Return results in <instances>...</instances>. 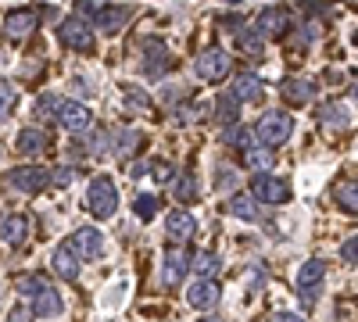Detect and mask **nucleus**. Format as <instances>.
I'll return each instance as SVG.
<instances>
[{"label":"nucleus","mask_w":358,"mask_h":322,"mask_svg":"<svg viewBox=\"0 0 358 322\" xmlns=\"http://www.w3.org/2000/svg\"><path fill=\"white\" fill-rule=\"evenodd\" d=\"M322 283H326V261L322 258H308L301 269H297V298H301L305 308H312L322 294Z\"/></svg>","instance_id":"1"},{"label":"nucleus","mask_w":358,"mask_h":322,"mask_svg":"<svg viewBox=\"0 0 358 322\" xmlns=\"http://www.w3.org/2000/svg\"><path fill=\"white\" fill-rule=\"evenodd\" d=\"M86 208L94 212L97 219H111L118 212V193H115V183L111 175H97L86 190Z\"/></svg>","instance_id":"2"},{"label":"nucleus","mask_w":358,"mask_h":322,"mask_svg":"<svg viewBox=\"0 0 358 322\" xmlns=\"http://www.w3.org/2000/svg\"><path fill=\"white\" fill-rule=\"evenodd\" d=\"M255 133H258V140L265 143V147H280V143H287L290 133H294V119L287 111H265L258 119Z\"/></svg>","instance_id":"3"},{"label":"nucleus","mask_w":358,"mask_h":322,"mask_svg":"<svg viewBox=\"0 0 358 322\" xmlns=\"http://www.w3.org/2000/svg\"><path fill=\"white\" fill-rule=\"evenodd\" d=\"M57 36H62V43L69 50H79V54H94V47H97L94 29H90L86 22H79V18H65L62 25H57Z\"/></svg>","instance_id":"4"},{"label":"nucleus","mask_w":358,"mask_h":322,"mask_svg":"<svg viewBox=\"0 0 358 322\" xmlns=\"http://www.w3.org/2000/svg\"><path fill=\"white\" fill-rule=\"evenodd\" d=\"M251 197L262 200V204H283V200H290V183L280 180V175L258 172L251 180Z\"/></svg>","instance_id":"5"},{"label":"nucleus","mask_w":358,"mask_h":322,"mask_svg":"<svg viewBox=\"0 0 358 322\" xmlns=\"http://www.w3.org/2000/svg\"><path fill=\"white\" fill-rule=\"evenodd\" d=\"M50 183H54V175L47 168H40V165H25V168H15L8 175V186L18 190V193H40Z\"/></svg>","instance_id":"6"},{"label":"nucleus","mask_w":358,"mask_h":322,"mask_svg":"<svg viewBox=\"0 0 358 322\" xmlns=\"http://www.w3.org/2000/svg\"><path fill=\"white\" fill-rule=\"evenodd\" d=\"M129 18H133V8L129 4H97L94 25L101 29L104 36H115L122 25H129Z\"/></svg>","instance_id":"7"},{"label":"nucleus","mask_w":358,"mask_h":322,"mask_svg":"<svg viewBox=\"0 0 358 322\" xmlns=\"http://www.w3.org/2000/svg\"><path fill=\"white\" fill-rule=\"evenodd\" d=\"M226 72H229V54H226V50L208 47L204 54H197V75H201L204 82H219Z\"/></svg>","instance_id":"8"},{"label":"nucleus","mask_w":358,"mask_h":322,"mask_svg":"<svg viewBox=\"0 0 358 322\" xmlns=\"http://www.w3.org/2000/svg\"><path fill=\"white\" fill-rule=\"evenodd\" d=\"M294 22H290V15L283 11V8H265L262 15H258V22H255V33L262 36V40H280V36H287V29H290Z\"/></svg>","instance_id":"9"},{"label":"nucleus","mask_w":358,"mask_h":322,"mask_svg":"<svg viewBox=\"0 0 358 322\" xmlns=\"http://www.w3.org/2000/svg\"><path fill=\"white\" fill-rule=\"evenodd\" d=\"M36 25H40V11L36 8H18V11H11L4 18V36L18 43V40H25L29 33H33Z\"/></svg>","instance_id":"10"},{"label":"nucleus","mask_w":358,"mask_h":322,"mask_svg":"<svg viewBox=\"0 0 358 322\" xmlns=\"http://www.w3.org/2000/svg\"><path fill=\"white\" fill-rule=\"evenodd\" d=\"M72 251H76L79 258H86V261H97V258L104 254V237H101V229H94V226L76 229V237H72Z\"/></svg>","instance_id":"11"},{"label":"nucleus","mask_w":358,"mask_h":322,"mask_svg":"<svg viewBox=\"0 0 358 322\" xmlns=\"http://www.w3.org/2000/svg\"><path fill=\"white\" fill-rule=\"evenodd\" d=\"M57 122H62L65 129H72V133H79V129H86L90 122H94V111H90L86 104H79V101H62Z\"/></svg>","instance_id":"12"},{"label":"nucleus","mask_w":358,"mask_h":322,"mask_svg":"<svg viewBox=\"0 0 358 322\" xmlns=\"http://www.w3.org/2000/svg\"><path fill=\"white\" fill-rule=\"evenodd\" d=\"M172 68V57H169V47L165 43H147V54H143V75H165Z\"/></svg>","instance_id":"13"},{"label":"nucleus","mask_w":358,"mask_h":322,"mask_svg":"<svg viewBox=\"0 0 358 322\" xmlns=\"http://www.w3.org/2000/svg\"><path fill=\"white\" fill-rule=\"evenodd\" d=\"M165 233H169V240L187 244L194 233H197V222H194V215H187V212H169V219H165Z\"/></svg>","instance_id":"14"},{"label":"nucleus","mask_w":358,"mask_h":322,"mask_svg":"<svg viewBox=\"0 0 358 322\" xmlns=\"http://www.w3.org/2000/svg\"><path fill=\"white\" fill-rule=\"evenodd\" d=\"M187 269H190L187 251H169L165 254V265H162V283L165 286H179V283H183V276H187Z\"/></svg>","instance_id":"15"},{"label":"nucleus","mask_w":358,"mask_h":322,"mask_svg":"<svg viewBox=\"0 0 358 322\" xmlns=\"http://www.w3.org/2000/svg\"><path fill=\"white\" fill-rule=\"evenodd\" d=\"M215 301H219V286L212 279H201V283L187 286V305L190 308H215Z\"/></svg>","instance_id":"16"},{"label":"nucleus","mask_w":358,"mask_h":322,"mask_svg":"<svg viewBox=\"0 0 358 322\" xmlns=\"http://www.w3.org/2000/svg\"><path fill=\"white\" fill-rule=\"evenodd\" d=\"M25 233H29V219L25 215H8L4 222H0V240H4L8 247H18L25 240Z\"/></svg>","instance_id":"17"},{"label":"nucleus","mask_w":358,"mask_h":322,"mask_svg":"<svg viewBox=\"0 0 358 322\" xmlns=\"http://www.w3.org/2000/svg\"><path fill=\"white\" fill-rule=\"evenodd\" d=\"M262 94H265V86H262L258 75H251V72L233 82V97H236V101H244V104H258Z\"/></svg>","instance_id":"18"},{"label":"nucleus","mask_w":358,"mask_h":322,"mask_svg":"<svg viewBox=\"0 0 358 322\" xmlns=\"http://www.w3.org/2000/svg\"><path fill=\"white\" fill-rule=\"evenodd\" d=\"M190 269H194L201 279H215L219 269H222V258H219L215 251H197V254L190 258Z\"/></svg>","instance_id":"19"},{"label":"nucleus","mask_w":358,"mask_h":322,"mask_svg":"<svg viewBox=\"0 0 358 322\" xmlns=\"http://www.w3.org/2000/svg\"><path fill=\"white\" fill-rule=\"evenodd\" d=\"M40 319H57L65 312V305H62V298H57V290L54 286H43L40 294H36V308H33Z\"/></svg>","instance_id":"20"},{"label":"nucleus","mask_w":358,"mask_h":322,"mask_svg":"<svg viewBox=\"0 0 358 322\" xmlns=\"http://www.w3.org/2000/svg\"><path fill=\"white\" fill-rule=\"evenodd\" d=\"M283 97H287V101H294V104H305V101H312V97H315V82H312V79H297V75H294V79H287V82H283Z\"/></svg>","instance_id":"21"},{"label":"nucleus","mask_w":358,"mask_h":322,"mask_svg":"<svg viewBox=\"0 0 358 322\" xmlns=\"http://www.w3.org/2000/svg\"><path fill=\"white\" fill-rule=\"evenodd\" d=\"M47 143H50V136L43 129H22L18 133V151L22 154H43Z\"/></svg>","instance_id":"22"},{"label":"nucleus","mask_w":358,"mask_h":322,"mask_svg":"<svg viewBox=\"0 0 358 322\" xmlns=\"http://www.w3.org/2000/svg\"><path fill=\"white\" fill-rule=\"evenodd\" d=\"M54 272L62 279H69V283L79 276V258L72 254V247H57L54 251Z\"/></svg>","instance_id":"23"},{"label":"nucleus","mask_w":358,"mask_h":322,"mask_svg":"<svg viewBox=\"0 0 358 322\" xmlns=\"http://www.w3.org/2000/svg\"><path fill=\"white\" fill-rule=\"evenodd\" d=\"M319 119H322V126H330V129H348L351 126V115H348L344 104H322Z\"/></svg>","instance_id":"24"},{"label":"nucleus","mask_w":358,"mask_h":322,"mask_svg":"<svg viewBox=\"0 0 358 322\" xmlns=\"http://www.w3.org/2000/svg\"><path fill=\"white\" fill-rule=\"evenodd\" d=\"M244 161H248V168H273L276 154H273V147H265V143H251L244 151Z\"/></svg>","instance_id":"25"},{"label":"nucleus","mask_w":358,"mask_h":322,"mask_svg":"<svg viewBox=\"0 0 358 322\" xmlns=\"http://www.w3.org/2000/svg\"><path fill=\"white\" fill-rule=\"evenodd\" d=\"M337 204H341L344 212H355L358 215V180H348V183L337 186Z\"/></svg>","instance_id":"26"},{"label":"nucleus","mask_w":358,"mask_h":322,"mask_svg":"<svg viewBox=\"0 0 358 322\" xmlns=\"http://www.w3.org/2000/svg\"><path fill=\"white\" fill-rule=\"evenodd\" d=\"M236 111H241V101L233 94H222L215 101V122H236Z\"/></svg>","instance_id":"27"},{"label":"nucleus","mask_w":358,"mask_h":322,"mask_svg":"<svg viewBox=\"0 0 358 322\" xmlns=\"http://www.w3.org/2000/svg\"><path fill=\"white\" fill-rule=\"evenodd\" d=\"M229 215H236V219H244V222H255L258 219V208H255V197H233L229 200Z\"/></svg>","instance_id":"28"},{"label":"nucleus","mask_w":358,"mask_h":322,"mask_svg":"<svg viewBox=\"0 0 358 322\" xmlns=\"http://www.w3.org/2000/svg\"><path fill=\"white\" fill-rule=\"evenodd\" d=\"M236 47H241L248 57H258L262 54V36L255 33V29H244V33H236Z\"/></svg>","instance_id":"29"},{"label":"nucleus","mask_w":358,"mask_h":322,"mask_svg":"<svg viewBox=\"0 0 358 322\" xmlns=\"http://www.w3.org/2000/svg\"><path fill=\"white\" fill-rule=\"evenodd\" d=\"M15 104H18V90H15L11 82H4V79H0V119H8Z\"/></svg>","instance_id":"30"},{"label":"nucleus","mask_w":358,"mask_h":322,"mask_svg":"<svg viewBox=\"0 0 358 322\" xmlns=\"http://www.w3.org/2000/svg\"><path fill=\"white\" fill-rule=\"evenodd\" d=\"M133 212H136V219H155V212H158V197H151V193H140L136 197V204H133Z\"/></svg>","instance_id":"31"},{"label":"nucleus","mask_w":358,"mask_h":322,"mask_svg":"<svg viewBox=\"0 0 358 322\" xmlns=\"http://www.w3.org/2000/svg\"><path fill=\"white\" fill-rule=\"evenodd\" d=\"M140 140H143V136H140L136 129H122V133H118V143H115V151H118V154H133V151L140 147Z\"/></svg>","instance_id":"32"},{"label":"nucleus","mask_w":358,"mask_h":322,"mask_svg":"<svg viewBox=\"0 0 358 322\" xmlns=\"http://www.w3.org/2000/svg\"><path fill=\"white\" fill-rule=\"evenodd\" d=\"M176 197H179V200H197V180H194L190 172L176 180Z\"/></svg>","instance_id":"33"},{"label":"nucleus","mask_w":358,"mask_h":322,"mask_svg":"<svg viewBox=\"0 0 358 322\" xmlns=\"http://www.w3.org/2000/svg\"><path fill=\"white\" fill-rule=\"evenodd\" d=\"M226 143H233V147H244V151H248L255 140H251V129H248V126H233V129L226 133Z\"/></svg>","instance_id":"34"},{"label":"nucleus","mask_w":358,"mask_h":322,"mask_svg":"<svg viewBox=\"0 0 358 322\" xmlns=\"http://www.w3.org/2000/svg\"><path fill=\"white\" fill-rule=\"evenodd\" d=\"M43 286H50V283H47L43 276H36V272H33V276H22V279H18V290H22V294H33V298L40 294Z\"/></svg>","instance_id":"35"},{"label":"nucleus","mask_w":358,"mask_h":322,"mask_svg":"<svg viewBox=\"0 0 358 322\" xmlns=\"http://www.w3.org/2000/svg\"><path fill=\"white\" fill-rule=\"evenodd\" d=\"M57 108H62V97H54V94H43L36 101V115H54L57 119Z\"/></svg>","instance_id":"36"},{"label":"nucleus","mask_w":358,"mask_h":322,"mask_svg":"<svg viewBox=\"0 0 358 322\" xmlns=\"http://www.w3.org/2000/svg\"><path fill=\"white\" fill-rule=\"evenodd\" d=\"M151 175H155V183H158V186H165L172 175H176V168H172L169 161H155V165H151Z\"/></svg>","instance_id":"37"},{"label":"nucleus","mask_w":358,"mask_h":322,"mask_svg":"<svg viewBox=\"0 0 358 322\" xmlns=\"http://www.w3.org/2000/svg\"><path fill=\"white\" fill-rule=\"evenodd\" d=\"M341 258L348 261V265H358V233H355V237H348V240L341 244Z\"/></svg>","instance_id":"38"},{"label":"nucleus","mask_w":358,"mask_h":322,"mask_svg":"<svg viewBox=\"0 0 358 322\" xmlns=\"http://www.w3.org/2000/svg\"><path fill=\"white\" fill-rule=\"evenodd\" d=\"M126 104L136 108V111H151V97L140 94V90H126Z\"/></svg>","instance_id":"39"},{"label":"nucleus","mask_w":358,"mask_h":322,"mask_svg":"<svg viewBox=\"0 0 358 322\" xmlns=\"http://www.w3.org/2000/svg\"><path fill=\"white\" fill-rule=\"evenodd\" d=\"M197 111H201L197 104H190V108L183 104V108H179V115H176V122H179V126H190V122H197Z\"/></svg>","instance_id":"40"},{"label":"nucleus","mask_w":358,"mask_h":322,"mask_svg":"<svg viewBox=\"0 0 358 322\" xmlns=\"http://www.w3.org/2000/svg\"><path fill=\"white\" fill-rule=\"evenodd\" d=\"M72 180H76V168H72V165H62V168L54 172V183H57V186H69Z\"/></svg>","instance_id":"41"},{"label":"nucleus","mask_w":358,"mask_h":322,"mask_svg":"<svg viewBox=\"0 0 358 322\" xmlns=\"http://www.w3.org/2000/svg\"><path fill=\"white\" fill-rule=\"evenodd\" d=\"M33 308H25V305H15V312H11V319L8 322H33Z\"/></svg>","instance_id":"42"},{"label":"nucleus","mask_w":358,"mask_h":322,"mask_svg":"<svg viewBox=\"0 0 358 322\" xmlns=\"http://www.w3.org/2000/svg\"><path fill=\"white\" fill-rule=\"evenodd\" d=\"M273 322H305V319H301V315H294V312H276Z\"/></svg>","instance_id":"43"},{"label":"nucleus","mask_w":358,"mask_h":322,"mask_svg":"<svg viewBox=\"0 0 358 322\" xmlns=\"http://www.w3.org/2000/svg\"><path fill=\"white\" fill-rule=\"evenodd\" d=\"M351 97H355V101H358V82H355V86H351Z\"/></svg>","instance_id":"44"},{"label":"nucleus","mask_w":358,"mask_h":322,"mask_svg":"<svg viewBox=\"0 0 358 322\" xmlns=\"http://www.w3.org/2000/svg\"><path fill=\"white\" fill-rule=\"evenodd\" d=\"M201 322H222V319H215V315H208V319H201Z\"/></svg>","instance_id":"45"}]
</instances>
